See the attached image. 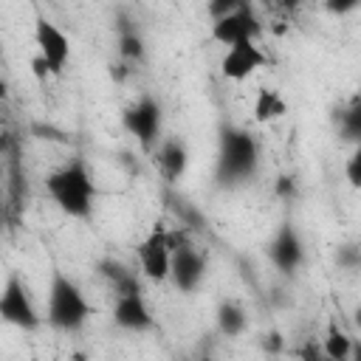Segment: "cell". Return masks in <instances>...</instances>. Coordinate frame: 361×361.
<instances>
[{"instance_id":"cell-14","label":"cell","mask_w":361,"mask_h":361,"mask_svg":"<svg viewBox=\"0 0 361 361\" xmlns=\"http://www.w3.org/2000/svg\"><path fill=\"white\" fill-rule=\"evenodd\" d=\"M96 274L113 288L116 296H124V293H144V285H141V274L133 271L127 262L116 259V257H102L96 262Z\"/></svg>"},{"instance_id":"cell-28","label":"cell","mask_w":361,"mask_h":361,"mask_svg":"<svg viewBox=\"0 0 361 361\" xmlns=\"http://www.w3.org/2000/svg\"><path fill=\"white\" fill-rule=\"evenodd\" d=\"M6 96V82H0V99Z\"/></svg>"},{"instance_id":"cell-20","label":"cell","mask_w":361,"mask_h":361,"mask_svg":"<svg viewBox=\"0 0 361 361\" xmlns=\"http://www.w3.org/2000/svg\"><path fill=\"white\" fill-rule=\"evenodd\" d=\"M336 262H338L341 271H355V268L361 265V251H358V245H355V243H344V245H338V251H336Z\"/></svg>"},{"instance_id":"cell-23","label":"cell","mask_w":361,"mask_h":361,"mask_svg":"<svg viewBox=\"0 0 361 361\" xmlns=\"http://www.w3.org/2000/svg\"><path fill=\"white\" fill-rule=\"evenodd\" d=\"M276 195L285 197V200H293V195H296V183H293L290 175H282V178L276 180Z\"/></svg>"},{"instance_id":"cell-17","label":"cell","mask_w":361,"mask_h":361,"mask_svg":"<svg viewBox=\"0 0 361 361\" xmlns=\"http://www.w3.org/2000/svg\"><path fill=\"white\" fill-rule=\"evenodd\" d=\"M251 113H254V121H257V124H271V121L285 118L288 102H285V96H282L279 90H274V87H257Z\"/></svg>"},{"instance_id":"cell-2","label":"cell","mask_w":361,"mask_h":361,"mask_svg":"<svg viewBox=\"0 0 361 361\" xmlns=\"http://www.w3.org/2000/svg\"><path fill=\"white\" fill-rule=\"evenodd\" d=\"M259 169V144L243 127H223L217 138L214 180L217 186L234 189L248 183Z\"/></svg>"},{"instance_id":"cell-24","label":"cell","mask_w":361,"mask_h":361,"mask_svg":"<svg viewBox=\"0 0 361 361\" xmlns=\"http://www.w3.org/2000/svg\"><path fill=\"white\" fill-rule=\"evenodd\" d=\"M299 358H302V361H327V358L322 355V347H319L316 341H307V344L299 350Z\"/></svg>"},{"instance_id":"cell-18","label":"cell","mask_w":361,"mask_h":361,"mask_svg":"<svg viewBox=\"0 0 361 361\" xmlns=\"http://www.w3.org/2000/svg\"><path fill=\"white\" fill-rule=\"evenodd\" d=\"M322 355L327 361H347L353 353H355V341L353 336L338 324V322H330L327 330H324V338H322Z\"/></svg>"},{"instance_id":"cell-3","label":"cell","mask_w":361,"mask_h":361,"mask_svg":"<svg viewBox=\"0 0 361 361\" xmlns=\"http://www.w3.org/2000/svg\"><path fill=\"white\" fill-rule=\"evenodd\" d=\"M90 316H93V305L87 302V296L76 285V279H71L62 268H54L51 279H48L42 324H48L56 333H79Z\"/></svg>"},{"instance_id":"cell-13","label":"cell","mask_w":361,"mask_h":361,"mask_svg":"<svg viewBox=\"0 0 361 361\" xmlns=\"http://www.w3.org/2000/svg\"><path fill=\"white\" fill-rule=\"evenodd\" d=\"M152 164L166 183H178L189 169V147L175 135L161 138L158 147L152 149Z\"/></svg>"},{"instance_id":"cell-1","label":"cell","mask_w":361,"mask_h":361,"mask_svg":"<svg viewBox=\"0 0 361 361\" xmlns=\"http://www.w3.org/2000/svg\"><path fill=\"white\" fill-rule=\"evenodd\" d=\"M45 195L51 197V203L71 220H87L93 214L99 189L93 180V172L87 166V161L82 155L68 158L62 166H56L54 172L45 175L42 180Z\"/></svg>"},{"instance_id":"cell-29","label":"cell","mask_w":361,"mask_h":361,"mask_svg":"<svg viewBox=\"0 0 361 361\" xmlns=\"http://www.w3.org/2000/svg\"><path fill=\"white\" fill-rule=\"evenodd\" d=\"M0 228H3V203H0Z\"/></svg>"},{"instance_id":"cell-4","label":"cell","mask_w":361,"mask_h":361,"mask_svg":"<svg viewBox=\"0 0 361 361\" xmlns=\"http://www.w3.org/2000/svg\"><path fill=\"white\" fill-rule=\"evenodd\" d=\"M0 322L11 324L17 330H25V333L42 327V316L31 299V290L17 271H8V276L0 288Z\"/></svg>"},{"instance_id":"cell-19","label":"cell","mask_w":361,"mask_h":361,"mask_svg":"<svg viewBox=\"0 0 361 361\" xmlns=\"http://www.w3.org/2000/svg\"><path fill=\"white\" fill-rule=\"evenodd\" d=\"M336 130L344 141L358 147V138H361V96L358 93L350 96V102L336 110Z\"/></svg>"},{"instance_id":"cell-30","label":"cell","mask_w":361,"mask_h":361,"mask_svg":"<svg viewBox=\"0 0 361 361\" xmlns=\"http://www.w3.org/2000/svg\"><path fill=\"white\" fill-rule=\"evenodd\" d=\"M197 361H214V358H209V355H203V358H197Z\"/></svg>"},{"instance_id":"cell-7","label":"cell","mask_w":361,"mask_h":361,"mask_svg":"<svg viewBox=\"0 0 361 361\" xmlns=\"http://www.w3.org/2000/svg\"><path fill=\"white\" fill-rule=\"evenodd\" d=\"M265 254H268L271 265L285 276H293L305 265V240H302L299 228L293 226V220H282L276 226V231L271 234V240L265 245Z\"/></svg>"},{"instance_id":"cell-27","label":"cell","mask_w":361,"mask_h":361,"mask_svg":"<svg viewBox=\"0 0 361 361\" xmlns=\"http://www.w3.org/2000/svg\"><path fill=\"white\" fill-rule=\"evenodd\" d=\"M279 347V333H268L265 336V350H276Z\"/></svg>"},{"instance_id":"cell-15","label":"cell","mask_w":361,"mask_h":361,"mask_svg":"<svg viewBox=\"0 0 361 361\" xmlns=\"http://www.w3.org/2000/svg\"><path fill=\"white\" fill-rule=\"evenodd\" d=\"M116 42H118V59L121 65L133 68V65H141L147 59V42L138 31V25L127 17V14H118V23H116Z\"/></svg>"},{"instance_id":"cell-10","label":"cell","mask_w":361,"mask_h":361,"mask_svg":"<svg viewBox=\"0 0 361 361\" xmlns=\"http://www.w3.org/2000/svg\"><path fill=\"white\" fill-rule=\"evenodd\" d=\"M206 254L197 245H183L172 254V265H169V282L175 285V290L180 293H195L203 279H206Z\"/></svg>"},{"instance_id":"cell-9","label":"cell","mask_w":361,"mask_h":361,"mask_svg":"<svg viewBox=\"0 0 361 361\" xmlns=\"http://www.w3.org/2000/svg\"><path fill=\"white\" fill-rule=\"evenodd\" d=\"M135 257H138V274L155 285L169 282V265H172V251L166 243V226H155L138 245H135Z\"/></svg>"},{"instance_id":"cell-22","label":"cell","mask_w":361,"mask_h":361,"mask_svg":"<svg viewBox=\"0 0 361 361\" xmlns=\"http://www.w3.org/2000/svg\"><path fill=\"white\" fill-rule=\"evenodd\" d=\"M240 3H243V0H212V3H206V14H209L212 23H214V20H223V17L231 14Z\"/></svg>"},{"instance_id":"cell-8","label":"cell","mask_w":361,"mask_h":361,"mask_svg":"<svg viewBox=\"0 0 361 361\" xmlns=\"http://www.w3.org/2000/svg\"><path fill=\"white\" fill-rule=\"evenodd\" d=\"M259 34H262V23L251 3H240L231 14H226L223 20H214L209 28V37L226 48L237 42H257Z\"/></svg>"},{"instance_id":"cell-5","label":"cell","mask_w":361,"mask_h":361,"mask_svg":"<svg viewBox=\"0 0 361 361\" xmlns=\"http://www.w3.org/2000/svg\"><path fill=\"white\" fill-rule=\"evenodd\" d=\"M121 124L138 141V147L144 152H152L158 147V141H161V124H164L161 102L155 96H149V93H141L133 104L124 107Z\"/></svg>"},{"instance_id":"cell-6","label":"cell","mask_w":361,"mask_h":361,"mask_svg":"<svg viewBox=\"0 0 361 361\" xmlns=\"http://www.w3.org/2000/svg\"><path fill=\"white\" fill-rule=\"evenodd\" d=\"M34 45H37V59L45 65V71L59 76L65 71L68 59H71L68 34L54 20H48L45 14H37V20H34Z\"/></svg>"},{"instance_id":"cell-26","label":"cell","mask_w":361,"mask_h":361,"mask_svg":"<svg viewBox=\"0 0 361 361\" xmlns=\"http://www.w3.org/2000/svg\"><path fill=\"white\" fill-rule=\"evenodd\" d=\"M11 144H14V138H11V133H8V130H0V158H3V155H8V149H11Z\"/></svg>"},{"instance_id":"cell-25","label":"cell","mask_w":361,"mask_h":361,"mask_svg":"<svg viewBox=\"0 0 361 361\" xmlns=\"http://www.w3.org/2000/svg\"><path fill=\"white\" fill-rule=\"evenodd\" d=\"M327 8H330V11H336V14H344V11L358 8V0H347V3H327Z\"/></svg>"},{"instance_id":"cell-11","label":"cell","mask_w":361,"mask_h":361,"mask_svg":"<svg viewBox=\"0 0 361 361\" xmlns=\"http://www.w3.org/2000/svg\"><path fill=\"white\" fill-rule=\"evenodd\" d=\"M113 327L121 333H149L155 327V316L144 293H124L113 302Z\"/></svg>"},{"instance_id":"cell-21","label":"cell","mask_w":361,"mask_h":361,"mask_svg":"<svg viewBox=\"0 0 361 361\" xmlns=\"http://www.w3.org/2000/svg\"><path fill=\"white\" fill-rule=\"evenodd\" d=\"M344 178H347V183L353 189L361 186V147H353V152H350V158L344 164Z\"/></svg>"},{"instance_id":"cell-12","label":"cell","mask_w":361,"mask_h":361,"mask_svg":"<svg viewBox=\"0 0 361 361\" xmlns=\"http://www.w3.org/2000/svg\"><path fill=\"white\" fill-rule=\"evenodd\" d=\"M265 65H268V56L257 42H237V45L226 48V54L220 59V73H223V79L243 82Z\"/></svg>"},{"instance_id":"cell-16","label":"cell","mask_w":361,"mask_h":361,"mask_svg":"<svg viewBox=\"0 0 361 361\" xmlns=\"http://www.w3.org/2000/svg\"><path fill=\"white\" fill-rule=\"evenodd\" d=\"M214 324H217V333L226 336V338H240L248 327V316H245V307L234 299H223L214 310Z\"/></svg>"}]
</instances>
